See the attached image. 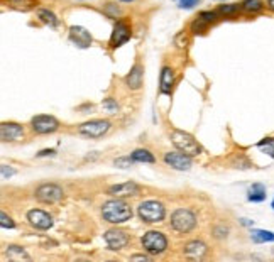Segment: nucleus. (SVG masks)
<instances>
[{"label": "nucleus", "mask_w": 274, "mask_h": 262, "mask_svg": "<svg viewBox=\"0 0 274 262\" xmlns=\"http://www.w3.org/2000/svg\"><path fill=\"white\" fill-rule=\"evenodd\" d=\"M264 2L263 0H242L240 2V9H242V12H245V14H259V12L264 10Z\"/></svg>", "instance_id": "nucleus-20"}, {"label": "nucleus", "mask_w": 274, "mask_h": 262, "mask_svg": "<svg viewBox=\"0 0 274 262\" xmlns=\"http://www.w3.org/2000/svg\"><path fill=\"white\" fill-rule=\"evenodd\" d=\"M139 193H141V186L134 181H125L109 188V195L115 196V198H129V196H137Z\"/></svg>", "instance_id": "nucleus-13"}, {"label": "nucleus", "mask_w": 274, "mask_h": 262, "mask_svg": "<svg viewBox=\"0 0 274 262\" xmlns=\"http://www.w3.org/2000/svg\"><path fill=\"white\" fill-rule=\"evenodd\" d=\"M198 17H202L208 24H215L217 20H219L220 14L217 10H203V12H200V14H198Z\"/></svg>", "instance_id": "nucleus-29"}, {"label": "nucleus", "mask_w": 274, "mask_h": 262, "mask_svg": "<svg viewBox=\"0 0 274 262\" xmlns=\"http://www.w3.org/2000/svg\"><path fill=\"white\" fill-rule=\"evenodd\" d=\"M31 129L39 136H46V134H53L59 129V122L53 115H36L31 120Z\"/></svg>", "instance_id": "nucleus-7"}, {"label": "nucleus", "mask_w": 274, "mask_h": 262, "mask_svg": "<svg viewBox=\"0 0 274 262\" xmlns=\"http://www.w3.org/2000/svg\"><path fill=\"white\" fill-rule=\"evenodd\" d=\"M174 46H178L179 49H186V46H188V34L185 31L174 36Z\"/></svg>", "instance_id": "nucleus-31"}, {"label": "nucleus", "mask_w": 274, "mask_h": 262, "mask_svg": "<svg viewBox=\"0 0 274 262\" xmlns=\"http://www.w3.org/2000/svg\"><path fill=\"white\" fill-rule=\"evenodd\" d=\"M273 210H274V200H273Z\"/></svg>", "instance_id": "nucleus-42"}, {"label": "nucleus", "mask_w": 274, "mask_h": 262, "mask_svg": "<svg viewBox=\"0 0 274 262\" xmlns=\"http://www.w3.org/2000/svg\"><path fill=\"white\" fill-rule=\"evenodd\" d=\"M130 34H132V29H130L127 20L118 19L113 26L112 36H110V48H118L125 44L130 39Z\"/></svg>", "instance_id": "nucleus-9"}, {"label": "nucleus", "mask_w": 274, "mask_h": 262, "mask_svg": "<svg viewBox=\"0 0 274 262\" xmlns=\"http://www.w3.org/2000/svg\"><path fill=\"white\" fill-rule=\"evenodd\" d=\"M48 154H55V149H46V151H41L38 154L39 157H43V156H48Z\"/></svg>", "instance_id": "nucleus-39"}, {"label": "nucleus", "mask_w": 274, "mask_h": 262, "mask_svg": "<svg viewBox=\"0 0 274 262\" xmlns=\"http://www.w3.org/2000/svg\"><path fill=\"white\" fill-rule=\"evenodd\" d=\"M105 244L109 245L110 251H122L124 247L129 245V235L127 232L118 230V228H112V230H107L104 233Z\"/></svg>", "instance_id": "nucleus-10"}, {"label": "nucleus", "mask_w": 274, "mask_h": 262, "mask_svg": "<svg viewBox=\"0 0 274 262\" xmlns=\"http://www.w3.org/2000/svg\"><path fill=\"white\" fill-rule=\"evenodd\" d=\"M0 139L3 142H15L24 139V127L17 122H2L0 125Z\"/></svg>", "instance_id": "nucleus-12"}, {"label": "nucleus", "mask_w": 274, "mask_h": 262, "mask_svg": "<svg viewBox=\"0 0 274 262\" xmlns=\"http://www.w3.org/2000/svg\"><path fill=\"white\" fill-rule=\"evenodd\" d=\"M178 2H179V7H181V9H191V7L196 5L198 0H178Z\"/></svg>", "instance_id": "nucleus-34"}, {"label": "nucleus", "mask_w": 274, "mask_h": 262, "mask_svg": "<svg viewBox=\"0 0 274 262\" xmlns=\"http://www.w3.org/2000/svg\"><path fill=\"white\" fill-rule=\"evenodd\" d=\"M266 7L271 12H274V0H266Z\"/></svg>", "instance_id": "nucleus-40"}, {"label": "nucleus", "mask_w": 274, "mask_h": 262, "mask_svg": "<svg viewBox=\"0 0 274 262\" xmlns=\"http://www.w3.org/2000/svg\"><path fill=\"white\" fill-rule=\"evenodd\" d=\"M183 254L190 259H202L203 256L207 254V245L200 240H191V242L185 244L183 247Z\"/></svg>", "instance_id": "nucleus-18"}, {"label": "nucleus", "mask_w": 274, "mask_h": 262, "mask_svg": "<svg viewBox=\"0 0 274 262\" xmlns=\"http://www.w3.org/2000/svg\"><path fill=\"white\" fill-rule=\"evenodd\" d=\"M132 162H134V159L130 157V156H127V157L115 159V166H118V167H130L132 166Z\"/></svg>", "instance_id": "nucleus-33"}, {"label": "nucleus", "mask_w": 274, "mask_h": 262, "mask_svg": "<svg viewBox=\"0 0 274 262\" xmlns=\"http://www.w3.org/2000/svg\"><path fill=\"white\" fill-rule=\"evenodd\" d=\"M164 162L178 171H188L191 167V157L183 153H166Z\"/></svg>", "instance_id": "nucleus-14"}, {"label": "nucleus", "mask_w": 274, "mask_h": 262, "mask_svg": "<svg viewBox=\"0 0 274 262\" xmlns=\"http://www.w3.org/2000/svg\"><path fill=\"white\" fill-rule=\"evenodd\" d=\"M0 225H2V228H14L15 222L10 216H7L5 211H2V213H0Z\"/></svg>", "instance_id": "nucleus-32"}, {"label": "nucleus", "mask_w": 274, "mask_h": 262, "mask_svg": "<svg viewBox=\"0 0 274 262\" xmlns=\"http://www.w3.org/2000/svg\"><path fill=\"white\" fill-rule=\"evenodd\" d=\"M171 228L178 233H188L195 228L196 225V216L191 210L188 208H178V210L173 211L171 215Z\"/></svg>", "instance_id": "nucleus-4"}, {"label": "nucleus", "mask_w": 274, "mask_h": 262, "mask_svg": "<svg viewBox=\"0 0 274 262\" xmlns=\"http://www.w3.org/2000/svg\"><path fill=\"white\" fill-rule=\"evenodd\" d=\"M264 153L269 154L271 157H274V142L273 144H268V147H264Z\"/></svg>", "instance_id": "nucleus-38"}, {"label": "nucleus", "mask_w": 274, "mask_h": 262, "mask_svg": "<svg viewBox=\"0 0 274 262\" xmlns=\"http://www.w3.org/2000/svg\"><path fill=\"white\" fill-rule=\"evenodd\" d=\"M122 2H132V0H122Z\"/></svg>", "instance_id": "nucleus-41"}, {"label": "nucleus", "mask_w": 274, "mask_h": 262, "mask_svg": "<svg viewBox=\"0 0 274 262\" xmlns=\"http://www.w3.org/2000/svg\"><path fill=\"white\" fill-rule=\"evenodd\" d=\"M9 7L20 12H29L39 5V0H7Z\"/></svg>", "instance_id": "nucleus-21"}, {"label": "nucleus", "mask_w": 274, "mask_h": 262, "mask_svg": "<svg viewBox=\"0 0 274 262\" xmlns=\"http://www.w3.org/2000/svg\"><path fill=\"white\" fill-rule=\"evenodd\" d=\"M142 247L147 254L151 256H158V254H163L167 249V239L164 237V233L151 230L144 233V237L141 239Z\"/></svg>", "instance_id": "nucleus-5"}, {"label": "nucleus", "mask_w": 274, "mask_h": 262, "mask_svg": "<svg viewBox=\"0 0 274 262\" xmlns=\"http://www.w3.org/2000/svg\"><path fill=\"white\" fill-rule=\"evenodd\" d=\"M169 137H171L173 146L176 147L179 153L190 156V157H195V156L202 154V147H200V144L195 141V137L191 136V134L185 132V130H178V129L171 130Z\"/></svg>", "instance_id": "nucleus-2"}, {"label": "nucleus", "mask_w": 274, "mask_h": 262, "mask_svg": "<svg viewBox=\"0 0 274 262\" xmlns=\"http://www.w3.org/2000/svg\"><path fill=\"white\" fill-rule=\"evenodd\" d=\"M36 200H38L39 203H44V205H55L63 200L64 196V191L63 188L55 185V183H44V185L38 186V190H36Z\"/></svg>", "instance_id": "nucleus-6"}, {"label": "nucleus", "mask_w": 274, "mask_h": 262, "mask_svg": "<svg viewBox=\"0 0 274 262\" xmlns=\"http://www.w3.org/2000/svg\"><path fill=\"white\" fill-rule=\"evenodd\" d=\"M110 130V122L109 120H88L85 124L78 125V134L85 137H104Z\"/></svg>", "instance_id": "nucleus-8"}, {"label": "nucleus", "mask_w": 274, "mask_h": 262, "mask_svg": "<svg viewBox=\"0 0 274 262\" xmlns=\"http://www.w3.org/2000/svg\"><path fill=\"white\" fill-rule=\"evenodd\" d=\"M234 166L237 167V169H249V167H252L251 161H249V159L245 157L244 154H239L234 159Z\"/></svg>", "instance_id": "nucleus-30"}, {"label": "nucleus", "mask_w": 274, "mask_h": 262, "mask_svg": "<svg viewBox=\"0 0 274 262\" xmlns=\"http://www.w3.org/2000/svg\"><path fill=\"white\" fill-rule=\"evenodd\" d=\"M247 198H249V202H254V203L264 202V200H266V188H264V185H261V183L252 185L251 190H249V193H247Z\"/></svg>", "instance_id": "nucleus-22"}, {"label": "nucleus", "mask_w": 274, "mask_h": 262, "mask_svg": "<svg viewBox=\"0 0 274 262\" xmlns=\"http://www.w3.org/2000/svg\"><path fill=\"white\" fill-rule=\"evenodd\" d=\"M102 216H104V220L109 223H113V225L124 223L132 218V208H130V205H127L118 198L109 200V202H105L104 207H102Z\"/></svg>", "instance_id": "nucleus-1"}, {"label": "nucleus", "mask_w": 274, "mask_h": 262, "mask_svg": "<svg viewBox=\"0 0 274 262\" xmlns=\"http://www.w3.org/2000/svg\"><path fill=\"white\" fill-rule=\"evenodd\" d=\"M130 157L134 159V162H147V164H153V162L156 161L154 154L151 153V151H147V149H136V151H132Z\"/></svg>", "instance_id": "nucleus-23"}, {"label": "nucleus", "mask_w": 274, "mask_h": 262, "mask_svg": "<svg viewBox=\"0 0 274 262\" xmlns=\"http://www.w3.org/2000/svg\"><path fill=\"white\" fill-rule=\"evenodd\" d=\"M251 239L256 244H264V242H274V232L268 230H252L251 232Z\"/></svg>", "instance_id": "nucleus-25"}, {"label": "nucleus", "mask_w": 274, "mask_h": 262, "mask_svg": "<svg viewBox=\"0 0 274 262\" xmlns=\"http://www.w3.org/2000/svg\"><path fill=\"white\" fill-rule=\"evenodd\" d=\"M69 39H71L73 44H76L78 48H90L92 44V34L85 29V27L80 26H71L69 27Z\"/></svg>", "instance_id": "nucleus-15"}, {"label": "nucleus", "mask_w": 274, "mask_h": 262, "mask_svg": "<svg viewBox=\"0 0 274 262\" xmlns=\"http://www.w3.org/2000/svg\"><path fill=\"white\" fill-rule=\"evenodd\" d=\"M104 107L109 108V110H117V104H113L112 98H107V100L104 102Z\"/></svg>", "instance_id": "nucleus-35"}, {"label": "nucleus", "mask_w": 274, "mask_h": 262, "mask_svg": "<svg viewBox=\"0 0 274 262\" xmlns=\"http://www.w3.org/2000/svg\"><path fill=\"white\" fill-rule=\"evenodd\" d=\"M208 26H210V24L205 22L202 17H196L193 22H191L190 31L193 32V34H205L207 29H208Z\"/></svg>", "instance_id": "nucleus-28"}, {"label": "nucleus", "mask_w": 274, "mask_h": 262, "mask_svg": "<svg viewBox=\"0 0 274 262\" xmlns=\"http://www.w3.org/2000/svg\"><path fill=\"white\" fill-rule=\"evenodd\" d=\"M27 222L31 223V227H34L36 230H49L53 227V218L48 211L32 208L27 211Z\"/></svg>", "instance_id": "nucleus-11"}, {"label": "nucleus", "mask_w": 274, "mask_h": 262, "mask_svg": "<svg viewBox=\"0 0 274 262\" xmlns=\"http://www.w3.org/2000/svg\"><path fill=\"white\" fill-rule=\"evenodd\" d=\"M130 261H149V256H144V254H136V256L130 257Z\"/></svg>", "instance_id": "nucleus-36"}, {"label": "nucleus", "mask_w": 274, "mask_h": 262, "mask_svg": "<svg viewBox=\"0 0 274 262\" xmlns=\"http://www.w3.org/2000/svg\"><path fill=\"white\" fill-rule=\"evenodd\" d=\"M142 80H144V66L141 63H136L125 76V85L130 90H139L142 87Z\"/></svg>", "instance_id": "nucleus-16"}, {"label": "nucleus", "mask_w": 274, "mask_h": 262, "mask_svg": "<svg viewBox=\"0 0 274 262\" xmlns=\"http://www.w3.org/2000/svg\"><path fill=\"white\" fill-rule=\"evenodd\" d=\"M36 15L43 24H46L49 27H58L59 26V19L56 17L55 12H51L49 9H38L36 10Z\"/></svg>", "instance_id": "nucleus-19"}, {"label": "nucleus", "mask_w": 274, "mask_h": 262, "mask_svg": "<svg viewBox=\"0 0 274 262\" xmlns=\"http://www.w3.org/2000/svg\"><path fill=\"white\" fill-rule=\"evenodd\" d=\"M240 10L242 9H240L239 3H223V5L219 7L217 12L220 14V17H234V15L239 14Z\"/></svg>", "instance_id": "nucleus-26"}, {"label": "nucleus", "mask_w": 274, "mask_h": 262, "mask_svg": "<svg viewBox=\"0 0 274 262\" xmlns=\"http://www.w3.org/2000/svg\"><path fill=\"white\" fill-rule=\"evenodd\" d=\"M139 218L144 223H158L163 222L166 216V208L161 202H156V200H147V202H142L137 208Z\"/></svg>", "instance_id": "nucleus-3"}, {"label": "nucleus", "mask_w": 274, "mask_h": 262, "mask_svg": "<svg viewBox=\"0 0 274 262\" xmlns=\"http://www.w3.org/2000/svg\"><path fill=\"white\" fill-rule=\"evenodd\" d=\"M174 87V69L171 66H163L161 76H159V90L164 95H171Z\"/></svg>", "instance_id": "nucleus-17"}, {"label": "nucleus", "mask_w": 274, "mask_h": 262, "mask_svg": "<svg viewBox=\"0 0 274 262\" xmlns=\"http://www.w3.org/2000/svg\"><path fill=\"white\" fill-rule=\"evenodd\" d=\"M273 142H274V137H266V139H263V141H261L257 146H259V147H264V146H268V144H273Z\"/></svg>", "instance_id": "nucleus-37"}, {"label": "nucleus", "mask_w": 274, "mask_h": 262, "mask_svg": "<svg viewBox=\"0 0 274 262\" xmlns=\"http://www.w3.org/2000/svg\"><path fill=\"white\" fill-rule=\"evenodd\" d=\"M7 256L14 261H22V259L31 261V257L27 256L26 251H24L22 247H17V245H9V247H7Z\"/></svg>", "instance_id": "nucleus-27"}, {"label": "nucleus", "mask_w": 274, "mask_h": 262, "mask_svg": "<svg viewBox=\"0 0 274 262\" xmlns=\"http://www.w3.org/2000/svg\"><path fill=\"white\" fill-rule=\"evenodd\" d=\"M104 14L107 15L110 19H122V15H124V10H122V7L118 5L115 2H107L104 5Z\"/></svg>", "instance_id": "nucleus-24"}]
</instances>
